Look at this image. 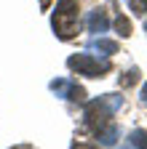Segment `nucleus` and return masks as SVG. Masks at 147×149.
<instances>
[{"mask_svg":"<svg viewBox=\"0 0 147 149\" xmlns=\"http://www.w3.org/2000/svg\"><path fill=\"white\" fill-rule=\"evenodd\" d=\"M120 107H123V96H120V93H104V96H99V99L86 104L83 120H86L88 128L99 130V128H104L110 123V117H113Z\"/></svg>","mask_w":147,"mask_h":149,"instance_id":"nucleus-1","label":"nucleus"},{"mask_svg":"<svg viewBox=\"0 0 147 149\" xmlns=\"http://www.w3.org/2000/svg\"><path fill=\"white\" fill-rule=\"evenodd\" d=\"M51 27L59 40H72L78 35V3L75 0H59L51 16Z\"/></svg>","mask_w":147,"mask_h":149,"instance_id":"nucleus-2","label":"nucleus"},{"mask_svg":"<svg viewBox=\"0 0 147 149\" xmlns=\"http://www.w3.org/2000/svg\"><path fill=\"white\" fill-rule=\"evenodd\" d=\"M67 67L72 72H78V74H86V77H104V74L113 69V64H110L107 56H104V59H96V56H91V53L70 56V59H67Z\"/></svg>","mask_w":147,"mask_h":149,"instance_id":"nucleus-3","label":"nucleus"},{"mask_svg":"<svg viewBox=\"0 0 147 149\" xmlns=\"http://www.w3.org/2000/svg\"><path fill=\"white\" fill-rule=\"evenodd\" d=\"M51 91L56 93L59 99H70V101H86V91L80 85H75L67 77H59V80H51Z\"/></svg>","mask_w":147,"mask_h":149,"instance_id":"nucleus-4","label":"nucleus"},{"mask_svg":"<svg viewBox=\"0 0 147 149\" xmlns=\"http://www.w3.org/2000/svg\"><path fill=\"white\" fill-rule=\"evenodd\" d=\"M86 27H88V32H94V35L107 32V27H110V16H107V11L94 8V11L88 13V19H86Z\"/></svg>","mask_w":147,"mask_h":149,"instance_id":"nucleus-5","label":"nucleus"},{"mask_svg":"<svg viewBox=\"0 0 147 149\" xmlns=\"http://www.w3.org/2000/svg\"><path fill=\"white\" fill-rule=\"evenodd\" d=\"M88 51H99L102 56H113V53H118V43L99 35V37H94V40H88Z\"/></svg>","mask_w":147,"mask_h":149,"instance_id":"nucleus-6","label":"nucleus"},{"mask_svg":"<svg viewBox=\"0 0 147 149\" xmlns=\"http://www.w3.org/2000/svg\"><path fill=\"white\" fill-rule=\"evenodd\" d=\"M118 136H120V128H118L115 123H107L104 128H99V130H96V139H99L104 146H113V144L118 141Z\"/></svg>","mask_w":147,"mask_h":149,"instance_id":"nucleus-7","label":"nucleus"},{"mask_svg":"<svg viewBox=\"0 0 147 149\" xmlns=\"http://www.w3.org/2000/svg\"><path fill=\"white\" fill-rule=\"evenodd\" d=\"M128 141H131L134 149H147V130H134Z\"/></svg>","mask_w":147,"mask_h":149,"instance_id":"nucleus-8","label":"nucleus"},{"mask_svg":"<svg viewBox=\"0 0 147 149\" xmlns=\"http://www.w3.org/2000/svg\"><path fill=\"white\" fill-rule=\"evenodd\" d=\"M115 29L120 32V37H128V35H131V22H128L126 16L118 13V19H115Z\"/></svg>","mask_w":147,"mask_h":149,"instance_id":"nucleus-9","label":"nucleus"},{"mask_svg":"<svg viewBox=\"0 0 147 149\" xmlns=\"http://www.w3.org/2000/svg\"><path fill=\"white\" fill-rule=\"evenodd\" d=\"M128 8H131L136 16H144L147 13V0H128Z\"/></svg>","mask_w":147,"mask_h":149,"instance_id":"nucleus-10","label":"nucleus"},{"mask_svg":"<svg viewBox=\"0 0 147 149\" xmlns=\"http://www.w3.org/2000/svg\"><path fill=\"white\" fill-rule=\"evenodd\" d=\"M136 80H139V72H136V69H128V72H126V77H123V85L128 88V85H134Z\"/></svg>","mask_w":147,"mask_h":149,"instance_id":"nucleus-11","label":"nucleus"},{"mask_svg":"<svg viewBox=\"0 0 147 149\" xmlns=\"http://www.w3.org/2000/svg\"><path fill=\"white\" fill-rule=\"evenodd\" d=\"M72 149H96V146H91V144H75Z\"/></svg>","mask_w":147,"mask_h":149,"instance_id":"nucleus-12","label":"nucleus"},{"mask_svg":"<svg viewBox=\"0 0 147 149\" xmlns=\"http://www.w3.org/2000/svg\"><path fill=\"white\" fill-rule=\"evenodd\" d=\"M142 101H144V104H147V83H144V85H142Z\"/></svg>","mask_w":147,"mask_h":149,"instance_id":"nucleus-13","label":"nucleus"},{"mask_svg":"<svg viewBox=\"0 0 147 149\" xmlns=\"http://www.w3.org/2000/svg\"><path fill=\"white\" fill-rule=\"evenodd\" d=\"M40 6H43V8H48V6H51V0H40Z\"/></svg>","mask_w":147,"mask_h":149,"instance_id":"nucleus-14","label":"nucleus"}]
</instances>
